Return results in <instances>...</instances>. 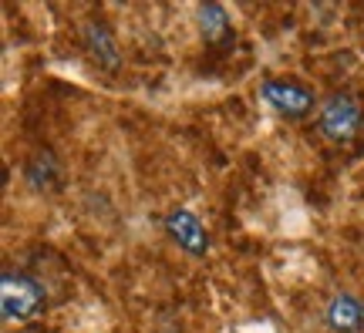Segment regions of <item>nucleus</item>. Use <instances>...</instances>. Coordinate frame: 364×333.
Wrapping results in <instances>:
<instances>
[{"mask_svg":"<svg viewBox=\"0 0 364 333\" xmlns=\"http://www.w3.org/2000/svg\"><path fill=\"white\" fill-rule=\"evenodd\" d=\"M0 310L7 323L34 320L48 310V286L44 280L31 276L24 269H4L0 273Z\"/></svg>","mask_w":364,"mask_h":333,"instance_id":"obj_1","label":"nucleus"},{"mask_svg":"<svg viewBox=\"0 0 364 333\" xmlns=\"http://www.w3.org/2000/svg\"><path fill=\"white\" fill-rule=\"evenodd\" d=\"M321 135L334 145H351L364 131V102L351 91H334L327 94L321 111H317Z\"/></svg>","mask_w":364,"mask_h":333,"instance_id":"obj_2","label":"nucleus"},{"mask_svg":"<svg viewBox=\"0 0 364 333\" xmlns=\"http://www.w3.org/2000/svg\"><path fill=\"white\" fill-rule=\"evenodd\" d=\"M260 98L287 121H300L317 108L314 91L307 84H300L297 77H267L260 84Z\"/></svg>","mask_w":364,"mask_h":333,"instance_id":"obj_3","label":"nucleus"},{"mask_svg":"<svg viewBox=\"0 0 364 333\" xmlns=\"http://www.w3.org/2000/svg\"><path fill=\"white\" fill-rule=\"evenodd\" d=\"M162 226H166V236L179 246L182 253H189V256H196V259L209 253V232H206V226L199 222L196 212H189V209L179 205V209H172L169 216L162 219Z\"/></svg>","mask_w":364,"mask_h":333,"instance_id":"obj_4","label":"nucleus"},{"mask_svg":"<svg viewBox=\"0 0 364 333\" xmlns=\"http://www.w3.org/2000/svg\"><path fill=\"white\" fill-rule=\"evenodd\" d=\"M81 44H85V51L91 54V61L102 67V71H112V75H115L118 67H122L118 44H115V38H112V31H108L102 21H88V24L81 27Z\"/></svg>","mask_w":364,"mask_h":333,"instance_id":"obj_5","label":"nucleus"},{"mask_svg":"<svg viewBox=\"0 0 364 333\" xmlns=\"http://www.w3.org/2000/svg\"><path fill=\"white\" fill-rule=\"evenodd\" d=\"M24 179L34 192H58V189L65 185V168L58 162V155L48 152V148H41V152H34L27 158Z\"/></svg>","mask_w":364,"mask_h":333,"instance_id":"obj_6","label":"nucleus"},{"mask_svg":"<svg viewBox=\"0 0 364 333\" xmlns=\"http://www.w3.org/2000/svg\"><path fill=\"white\" fill-rule=\"evenodd\" d=\"M324 323L334 333H361L364 330V300L351 293L331 296V303L324 310Z\"/></svg>","mask_w":364,"mask_h":333,"instance_id":"obj_7","label":"nucleus"},{"mask_svg":"<svg viewBox=\"0 0 364 333\" xmlns=\"http://www.w3.org/2000/svg\"><path fill=\"white\" fill-rule=\"evenodd\" d=\"M196 21H199V34L209 48H230L233 44V24H230V13L220 4H203L196 11Z\"/></svg>","mask_w":364,"mask_h":333,"instance_id":"obj_8","label":"nucleus"}]
</instances>
